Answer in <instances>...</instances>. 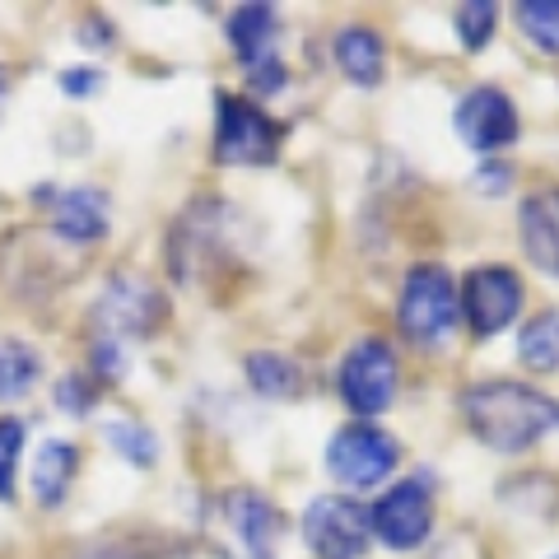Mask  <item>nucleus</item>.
<instances>
[{"mask_svg": "<svg viewBox=\"0 0 559 559\" xmlns=\"http://www.w3.org/2000/svg\"><path fill=\"white\" fill-rule=\"evenodd\" d=\"M466 433L495 457H522L559 433V396L522 378H480L457 392Z\"/></svg>", "mask_w": 559, "mask_h": 559, "instance_id": "1", "label": "nucleus"}, {"mask_svg": "<svg viewBox=\"0 0 559 559\" xmlns=\"http://www.w3.org/2000/svg\"><path fill=\"white\" fill-rule=\"evenodd\" d=\"M396 331L419 355H439L462 331L457 275L443 261H415L396 289Z\"/></svg>", "mask_w": 559, "mask_h": 559, "instance_id": "2", "label": "nucleus"}, {"mask_svg": "<svg viewBox=\"0 0 559 559\" xmlns=\"http://www.w3.org/2000/svg\"><path fill=\"white\" fill-rule=\"evenodd\" d=\"M401 466V443L373 419H349L326 439L322 471L336 485V495H369V489H388V480Z\"/></svg>", "mask_w": 559, "mask_h": 559, "instance_id": "3", "label": "nucleus"}, {"mask_svg": "<svg viewBox=\"0 0 559 559\" xmlns=\"http://www.w3.org/2000/svg\"><path fill=\"white\" fill-rule=\"evenodd\" d=\"M433 527H439V489H433L429 471L392 480V485L369 503L373 546L392 550V555H415V550H425L429 540H433Z\"/></svg>", "mask_w": 559, "mask_h": 559, "instance_id": "4", "label": "nucleus"}, {"mask_svg": "<svg viewBox=\"0 0 559 559\" xmlns=\"http://www.w3.org/2000/svg\"><path fill=\"white\" fill-rule=\"evenodd\" d=\"M336 396L355 419H378L401 396V355L388 336H359L336 364Z\"/></svg>", "mask_w": 559, "mask_h": 559, "instance_id": "5", "label": "nucleus"}, {"mask_svg": "<svg viewBox=\"0 0 559 559\" xmlns=\"http://www.w3.org/2000/svg\"><path fill=\"white\" fill-rule=\"evenodd\" d=\"M457 308L471 341H495L518 326L522 308H527V280H522L518 266L480 261V266H471L457 280Z\"/></svg>", "mask_w": 559, "mask_h": 559, "instance_id": "6", "label": "nucleus"}, {"mask_svg": "<svg viewBox=\"0 0 559 559\" xmlns=\"http://www.w3.org/2000/svg\"><path fill=\"white\" fill-rule=\"evenodd\" d=\"M285 145V127L261 103L219 90L215 94V164L219 168H271Z\"/></svg>", "mask_w": 559, "mask_h": 559, "instance_id": "7", "label": "nucleus"}, {"mask_svg": "<svg viewBox=\"0 0 559 559\" xmlns=\"http://www.w3.org/2000/svg\"><path fill=\"white\" fill-rule=\"evenodd\" d=\"M90 322L98 331V341H117V345L145 341L168 322V299L154 280L117 271L90 304Z\"/></svg>", "mask_w": 559, "mask_h": 559, "instance_id": "8", "label": "nucleus"}, {"mask_svg": "<svg viewBox=\"0 0 559 559\" xmlns=\"http://www.w3.org/2000/svg\"><path fill=\"white\" fill-rule=\"evenodd\" d=\"M299 536L312 559H364L373 550L369 509L349 495H312L299 513Z\"/></svg>", "mask_w": 559, "mask_h": 559, "instance_id": "9", "label": "nucleus"}, {"mask_svg": "<svg viewBox=\"0 0 559 559\" xmlns=\"http://www.w3.org/2000/svg\"><path fill=\"white\" fill-rule=\"evenodd\" d=\"M452 135L471 154H499L522 140V112L503 84H471L452 103Z\"/></svg>", "mask_w": 559, "mask_h": 559, "instance_id": "10", "label": "nucleus"}, {"mask_svg": "<svg viewBox=\"0 0 559 559\" xmlns=\"http://www.w3.org/2000/svg\"><path fill=\"white\" fill-rule=\"evenodd\" d=\"M224 522L248 559H275V546L285 536V513L252 485H234L224 495Z\"/></svg>", "mask_w": 559, "mask_h": 559, "instance_id": "11", "label": "nucleus"}, {"mask_svg": "<svg viewBox=\"0 0 559 559\" xmlns=\"http://www.w3.org/2000/svg\"><path fill=\"white\" fill-rule=\"evenodd\" d=\"M518 248L527 266L559 285V187H536L518 205Z\"/></svg>", "mask_w": 559, "mask_h": 559, "instance_id": "12", "label": "nucleus"}, {"mask_svg": "<svg viewBox=\"0 0 559 559\" xmlns=\"http://www.w3.org/2000/svg\"><path fill=\"white\" fill-rule=\"evenodd\" d=\"M51 215V234L66 238L70 248H90V242H103L112 229V205L103 187H61L47 205Z\"/></svg>", "mask_w": 559, "mask_h": 559, "instance_id": "13", "label": "nucleus"}, {"mask_svg": "<svg viewBox=\"0 0 559 559\" xmlns=\"http://www.w3.org/2000/svg\"><path fill=\"white\" fill-rule=\"evenodd\" d=\"M331 61L355 90H378L382 75H388V43L369 24H345L331 38Z\"/></svg>", "mask_w": 559, "mask_h": 559, "instance_id": "14", "label": "nucleus"}, {"mask_svg": "<svg viewBox=\"0 0 559 559\" xmlns=\"http://www.w3.org/2000/svg\"><path fill=\"white\" fill-rule=\"evenodd\" d=\"M280 28H285V24H280L275 5H238L229 14V24H224V38H229V47H234V61L242 70H252L261 61L280 57V51H275Z\"/></svg>", "mask_w": 559, "mask_h": 559, "instance_id": "15", "label": "nucleus"}, {"mask_svg": "<svg viewBox=\"0 0 559 559\" xmlns=\"http://www.w3.org/2000/svg\"><path fill=\"white\" fill-rule=\"evenodd\" d=\"M242 378L261 401H299L308 392L304 359L285 355V349H252L242 355Z\"/></svg>", "mask_w": 559, "mask_h": 559, "instance_id": "16", "label": "nucleus"}, {"mask_svg": "<svg viewBox=\"0 0 559 559\" xmlns=\"http://www.w3.org/2000/svg\"><path fill=\"white\" fill-rule=\"evenodd\" d=\"M80 476V448L70 439H47L38 452H33V466H28V489L43 509H61L70 485Z\"/></svg>", "mask_w": 559, "mask_h": 559, "instance_id": "17", "label": "nucleus"}, {"mask_svg": "<svg viewBox=\"0 0 559 559\" xmlns=\"http://www.w3.org/2000/svg\"><path fill=\"white\" fill-rule=\"evenodd\" d=\"M518 364L536 378L559 373V308H540L518 326Z\"/></svg>", "mask_w": 559, "mask_h": 559, "instance_id": "18", "label": "nucleus"}, {"mask_svg": "<svg viewBox=\"0 0 559 559\" xmlns=\"http://www.w3.org/2000/svg\"><path fill=\"white\" fill-rule=\"evenodd\" d=\"M43 378V355L28 341H0V401H24Z\"/></svg>", "mask_w": 559, "mask_h": 559, "instance_id": "19", "label": "nucleus"}, {"mask_svg": "<svg viewBox=\"0 0 559 559\" xmlns=\"http://www.w3.org/2000/svg\"><path fill=\"white\" fill-rule=\"evenodd\" d=\"M103 439H108V448L117 452L121 462H131L135 471H154V462H159V433H154L145 419H103Z\"/></svg>", "mask_w": 559, "mask_h": 559, "instance_id": "20", "label": "nucleus"}, {"mask_svg": "<svg viewBox=\"0 0 559 559\" xmlns=\"http://www.w3.org/2000/svg\"><path fill=\"white\" fill-rule=\"evenodd\" d=\"M513 24L540 57L559 61V0H522L513 5Z\"/></svg>", "mask_w": 559, "mask_h": 559, "instance_id": "21", "label": "nucleus"}, {"mask_svg": "<svg viewBox=\"0 0 559 559\" xmlns=\"http://www.w3.org/2000/svg\"><path fill=\"white\" fill-rule=\"evenodd\" d=\"M452 28H457V43L466 51H485L489 43H495V33H499V5H489V0L457 5V14H452Z\"/></svg>", "mask_w": 559, "mask_h": 559, "instance_id": "22", "label": "nucleus"}, {"mask_svg": "<svg viewBox=\"0 0 559 559\" xmlns=\"http://www.w3.org/2000/svg\"><path fill=\"white\" fill-rule=\"evenodd\" d=\"M24 443H28V425L20 415H5L0 419V499H14V480H20V457H24Z\"/></svg>", "mask_w": 559, "mask_h": 559, "instance_id": "23", "label": "nucleus"}, {"mask_svg": "<svg viewBox=\"0 0 559 559\" xmlns=\"http://www.w3.org/2000/svg\"><path fill=\"white\" fill-rule=\"evenodd\" d=\"M51 401H57V411H66V415H94L98 382L90 373H66L57 382V392H51Z\"/></svg>", "mask_w": 559, "mask_h": 559, "instance_id": "24", "label": "nucleus"}, {"mask_svg": "<svg viewBox=\"0 0 559 559\" xmlns=\"http://www.w3.org/2000/svg\"><path fill=\"white\" fill-rule=\"evenodd\" d=\"M127 369H131L127 345H117V341H98V336H94V345H90V378H94V382H98V378L117 382V378H127Z\"/></svg>", "mask_w": 559, "mask_h": 559, "instance_id": "25", "label": "nucleus"}, {"mask_svg": "<svg viewBox=\"0 0 559 559\" xmlns=\"http://www.w3.org/2000/svg\"><path fill=\"white\" fill-rule=\"evenodd\" d=\"M242 80H248V90H252V103L257 98H275L289 84V66L280 61V57H271V61H261L252 70H242Z\"/></svg>", "mask_w": 559, "mask_h": 559, "instance_id": "26", "label": "nucleus"}, {"mask_svg": "<svg viewBox=\"0 0 559 559\" xmlns=\"http://www.w3.org/2000/svg\"><path fill=\"white\" fill-rule=\"evenodd\" d=\"M57 84H61V94H66V98L84 103V98H98V90L108 84V75H103L98 66H66L61 75H57Z\"/></svg>", "mask_w": 559, "mask_h": 559, "instance_id": "27", "label": "nucleus"}, {"mask_svg": "<svg viewBox=\"0 0 559 559\" xmlns=\"http://www.w3.org/2000/svg\"><path fill=\"white\" fill-rule=\"evenodd\" d=\"M471 187L480 191V197H503V191L513 187V164H499V159H485L476 168V178H471Z\"/></svg>", "mask_w": 559, "mask_h": 559, "instance_id": "28", "label": "nucleus"}, {"mask_svg": "<svg viewBox=\"0 0 559 559\" xmlns=\"http://www.w3.org/2000/svg\"><path fill=\"white\" fill-rule=\"evenodd\" d=\"M112 43V24L108 20H103V14H94V20L90 24H80V47H108Z\"/></svg>", "mask_w": 559, "mask_h": 559, "instance_id": "29", "label": "nucleus"}, {"mask_svg": "<svg viewBox=\"0 0 559 559\" xmlns=\"http://www.w3.org/2000/svg\"><path fill=\"white\" fill-rule=\"evenodd\" d=\"M70 559H140V550H135V546H108V540H103V546H84V550H75Z\"/></svg>", "mask_w": 559, "mask_h": 559, "instance_id": "30", "label": "nucleus"}, {"mask_svg": "<svg viewBox=\"0 0 559 559\" xmlns=\"http://www.w3.org/2000/svg\"><path fill=\"white\" fill-rule=\"evenodd\" d=\"M5 98H10V70L0 66V108H5Z\"/></svg>", "mask_w": 559, "mask_h": 559, "instance_id": "31", "label": "nucleus"}, {"mask_svg": "<svg viewBox=\"0 0 559 559\" xmlns=\"http://www.w3.org/2000/svg\"><path fill=\"white\" fill-rule=\"evenodd\" d=\"M550 559H559V555H550Z\"/></svg>", "mask_w": 559, "mask_h": 559, "instance_id": "32", "label": "nucleus"}]
</instances>
